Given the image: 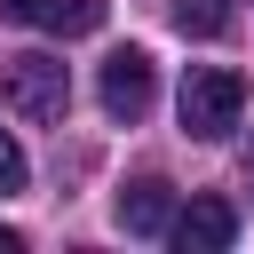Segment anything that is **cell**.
I'll list each match as a JSON object with an SVG mask.
<instances>
[{"label":"cell","mask_w":254,"mask_h":254,"mask_svg":"<svg viewBox=\"0 0 254 254\" xmlns=\"http://www.w3.org/2000/svg\"><path fill=\"white\" fill-rule=\"evenodd\" d=\"M24 183H32V167H24V143L0 127V198H8V190H24Z\"/></svg>","instance_id":"obj_8"},{"label":"cell","mask_w":254,"mask_h":254,"mask_svg":"<svg viewBox=\"0 0 254 254\" xmlns=\"http://www.w3.org/2000/svg\"><path fill=\"white\" fill-rule=\"evenodd\" d=\"M95 95H103V111L111 119H143L151 111V95H159V71H151V56L143 48H119V56H103V79H95Z\"/></svg>","instance_id":"obj_3"},{"label":"cell","mask_w":254,"mask_h":254,"mask_svg":"<svg viewBox=\"0 0 254 254\" xmlns=\"http://www.w3.org/2000/svg\"><path fill=\"white\" fill-rule=\"evenodd\" d=\"M8 24H32V32H56V40H79L111 16V0H0Z\"/></svg>","instance_id":"obj_5"},{"label":"cell","mask_w":254,"mask_h":254,"mask_svg":"<svg viewBox=\"0 0 254 254\" xmlns=\"http://www.w3.org/2000/svg\"><path fill=\"white\" fill-rule=\"evenodd\" d=\"M246 183H254V143H246Z\"/></svg>","instance_id":"obj_10"},{"label":"cell","mask_w":254,"mask_h":254,"mask_svg":"<svg viewBox=\"0 0 254 254\" xmlns=\"http://www.w3.org/2000/svg\"><path fill=\"white\" fill-rule=\"evenodd\" d=\"M0 254H24V230H8V222H0Z\"/></svg>","instance_id":"obj_9"},{"label":"cell","mask_w":254,"mask_h":254,"mask_svg":"<svg viewBox=\"0 0 254 254\" xmlns=\"http://www.w3.org/2000/svg\"><path fill=\"white\" fill-rule=\"evenodd\" d=\"M167 16H175L183 40H222L230 32V0H167Z\"/></svg>","instance_id":"obj_7"},{"label":"cell","mask_w":254,"mask_h":254,"mask_svg":"<svg viewBox=\"0 0 254 254\" xmlns=\"http://www.w3.org/2000/svg\"><path fill=\"white\" fill-rule=\"evenodd\" d=\"M167 238H175L183 254H222V246L238 238V206L206 190V198H190V206H183V214L167 222Z\"/></svg>","instance_id":"obj_4"},{"label":"cell","mask_w":254,"mask_h":254,"mask_svg":"<svg viewBox=\"0 0 254 254\" xmlns=\"http://www.w3.org/2000/svg\"><path fill=\"white\" fill-rule=\"evenodd\" d=\"M0 103L24 119V127H56L64 111H71V71H64V56H0Z\"/></svg>","instance_id":"obj_1"},{"label":"cell","mask_w":254,"mask_h":254,"mask_svg":"<svg viewBox=\"0 0 254 254\" xmlns=\"http://www.w3.org/2000/svg\"><path fill=\"white\" fill-rule=\"evenodd\" d=\"M183 135H198V143H214V135H230L238 127V111H246V79L230 71V64H190L183 71Z\"/></svg>","instance_id":"obj_2"},{"label":"cell","mask_w":254,"mask_h":254,"mask_svg":"<svg viewBox=\"0 0 254 254\" xmlns=\"http://www.w3.org/2000/svg\"><path fill=\"white\" fill-rule=\"evenodd\" d=\"M167 222H175V190L159 175H143V183L119 190V230L127 238H167Z\"/></svg>","instance_id":"obj_6"}]
</instances>
